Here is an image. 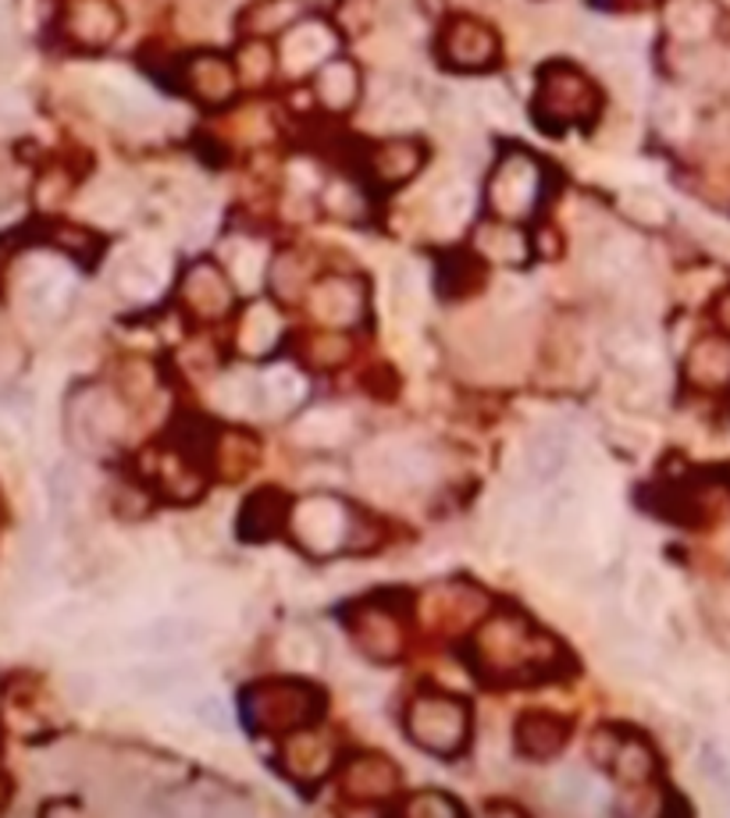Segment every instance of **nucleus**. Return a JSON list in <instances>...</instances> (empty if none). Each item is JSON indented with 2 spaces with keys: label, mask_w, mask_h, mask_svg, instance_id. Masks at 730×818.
<instances>
[{
  "label": "nucleus",
  "mask_w": 730,
  "mask_h": 818,
  "mask_svg": "<svg viewBox=\"0 0 730 818\" xmlns=\"http://www.w3.org/2000/svg\"><path fill=\"white\" fill-rule=\"evenodd\" d=\"M470 662L488 683H538L563 669L567 655L523 613H496L474 634Z\"/></svg>",
  "instance_id": "1"
},
{
  "label": "nucleus",
  "mask_w": 730,
  "mask_h": 818,
  "mask_svg": "<svg viewBox=\"0 0 730 818\" xmlns=\"http://www.w3.org/2000/svg\"><path fill=\"white\" fill-rule=\"evenodd\" d=\"M321 712H325V694L314 683L296 677L261 680L243 694V723L253 733L289 736L296 730L314 726Z\"/></svg>",
  "instance_id": "2"
},
{
  "label": "nucleus",
  "mask_w": 730,
  "mask_h": 818,
  "mask_svg": "<svg viewBox=\"0 0 730 818\" xmlns=\"http://www.w3.org/2000/svg\"><path fill=\"white\" fill-rule=\"evenodd\" d=\"M602 107L599 86L589 75L567 61H552L538 75V93H535V121L549 128L552 136L567 132L574 125L595 121Z\"/></svg>",
  "instance_id": "3"
},
{
  "label": "nucleus",
  "mask_w": 730,
  "mask_h": 818,
  "mask_svg": "<svg viewBox=\"0 0 730 818\" xmlns=\"http://www.w3.org/2000/svg\"><path fill=\"white\" fill-rule=\"evenodd\" d=\"M406 736L435 758H456L470 741V709L453 694H417L403 715Z\"/></svg>",
  "instance_id": "4"
},
{
  "label": "nucleus",
  "mask_w": 730,
  "mask_h": 818,
  "mask_svg": "<svg viewBox=\"0 0 730 818\" xmlns=\"http://www.w3.org/2000/svg\"><path fill=\"white\" fill-rule=\"evenodd\" d=\"M542 185H546V171L531 153L523 150L502 153L485 182V200L491 217L520 221L535 214V206L542 203Z\"/></svg>",
  "instance_id": "5"
},
{
  "label": "nucleus",
  "mask_w": 730,
  "mask_h": 818,
  "mask_svg": "<svg viewBox=\"0 0 730 818\" xmlns=\"http://www.w3.org/2000/svg\"><path fill=\"white\" fill-rule=\"evenodd\" d=\"M592 758L610 768V773L624 783V787H648L656 776V751L638 730L621 726H602L592 736Z\"/></svg>",
  "instance_id": "6"
},
{
  "label": "nucleus",
  "mask_w": 730,
  "mask_h": 818,
  "mask_svg": "<svg viewBox=\"0 0 730 818\" xmlns=\"http://www.w3.org/2000/svg\"><path fill=\"white\" fill-rule=\"evenodd\" d=\"M499 36L474 14H453L438 32V61L453 72H485L499 61Z\"/></svg>",
  "instance_id": "7"
},
{
  "label": "nucleus",
  "mask_w": 730,
  "mask_h": 818,
  "mask_svg": "<svg viewBox=\"0 0 730 818\" xmlns=\"http://www.w3.org/2000/svg\"><path fill=\"white\" fill-rule=\"evenodd\" d=\"M349 527H353V512H349L339 499H325V495H310V499L293 506V520L289 531L299 538L307 552L314 555H331L339 552Z\"/></svg>",
  "instance_id": "8"
},
{
  "label": "nucleus",
  "mask_w": 730,
  "mask_h": 818,
  "mask_svg": "<svg viewBox=\"0 0 730 818\" xmlns=\"http://www.w3.org/2000/svg\"><path fill=\"white\" fill-rule=\"evenodd\" d=\"M307 310L321 328H353L368 310V281L360 275H325L310 285Z\"/></svg>",
  "instance_id": "9"
},
{
  "label": "nucleus",
  "mask_w": 730,
  "mask_h": 818,
  "mask_svg": "<svg viewBox=\"0 0 730 818\" xmlns=\"http://www.w3.org/2000/svg\"><path fill=\"white\" fill-rule=\"evenodd\" d=\"M240 68H235V61L221 57V54H193L179 72V86L193 96V100L208 104V107H221L229 104L235 89H240Z\"/></svg>",
  "instance_id": "10"
},
{
  "label": "nucleus",
  "mask_w": 730,
  "mask_h": 818,
  "mask_svg": "<svg viewBox=\"0 0 730 818\" xmlns=\"http://www.w3.org/2000/svg\"><path fill=\"white\" fill-rule=\"evenodd\" d=\"M342 797L353 800V805H382L392 800L403 787V776L385 755H357L342 765Z\"/></svg>",
  "instance_id": "11"
},
{
  "label": "nucleus",
  "mask_w": 730,
  "mask_h": 818,
  "mask_svg": "<svg viewBox=\"0 0 730 818\" xmlns=\"http://www.w3.org/2000/svg\"><path fill=\"white\" fill-rule=\"evenodd\" d=\"M336 765V741L325 730H296L282 744V768L296 783H321Z\"/></svg>",
  "instance_id": "12"
},
{
  "label": "nucleus",
  "mask_w": 730,
  "mask_h": 818,
  "mask_svg": "<svg viewBox=\"0 0 730 818\" xmlns=\"http://www.w3.org/2000/svg\"><path fill=\"white\" fill-rule=\"evenodd\" d=\"M349 634L360 645L363 655H371L374 662H392L403 651V627L395 613L382 608L378 602H363L349 613Z\"/></svg>",
  "instance_id": "13"
},
{
  "label": "nucleus",
  "mask_w": 730,
  "mask_h": 818,
  "mask_svg": "<svg viewBox=\"0 0 730 818\" xmlns=\"http://www.w3.org/2000/svg\"><path fill=\"white\" fill-rule=\"evenodd\" d=\"M179 296L200 320H221L232 310V299H235L232 278L214 261H200L189 267L179 285Z\"/></svg>",
  "instance_id": "14"
},
{
  "label": "nucleus",
  "mask_w": 730,
  "mask_h": 818,
  "mask_svg": "<svg viewBox=\"0 0 730 818\" xmlns=\"http://www.w3.org/2000/svg\"><path fill=\"white\" fill-rule=\"evenodd\" d=\"M424 157H427V150H424L421 139H414V136H392V139H382L368 153V171H371V179L378 185L395 189V185L410 182L424 168Z\"/></svg>",
  "instance_id": "15"
},
{
  "label": "nucleus",
  "mask_w": 730,
  "mask_h": 818,
  "mask_svg": "<svg viewBox=\"0 0 730 818\" xmlns=\"http://www.w3.org/2000/svg\"><path fill=\"white\" fill-rule=\"evenodd\" d=\"M331 51H336V32H331V25L321 19H304L285 32L282 64L296 75L317 72L325 61H331Z\"/></svg>",
  "instance_id": "16"
},
{
  "label": "nucleus",
  "mask_w": 730,
  "mask_h": 818,
  "mask_svg": "<svg viewBox=\"0 0 730 818\" xmlns=\"http://www.w3.org/2000/svg\"><path fill=\"white\" fill-rule=\"evenodd\" d=\"M570 741V723L563 715L552 712H528L517 719L514 726V747L520 758L531 762H549L557 758Z\"/></svg>",
  "instance_id": "17"
},
{
  "label": "nucleus",
  "mask_w": 730,
  "mask_h": 818,
  "mask_svg": "<svg viewBox=\"0 0 730 818\" xmlns=\"http://www.w3.org/2000/svg\"><path fill=\"white\" fill-rule=\"evenodd\" d=\"M65 29L78 46H107L121 32V11L115 0H72Z\"/></svg>",
  "instance_id": "18"
},
{
  "label": "nucleus",
  "mask_w": 730,
  "mask_h": 818,
  "mask_svg": "<svg viewBox=\"0 0 730 818\" xmlns=\"http://www.w3.org/2000/svg\"><path fill=\"white\" fill-rule=\"evenodd\" d=\"M293 506L278 488H261L253 491L243 512H240V534L246 541H272L275 534L289 531Z\"/></svg>",
  "instance_id": "19"
},
{
  "label": "nucleus",
  "mask_w": 730,
  "mask_h": 818,
  "mask_svg": "<svg viewBox=\"0 0 730 818\" xmlns=\"http://www.w3.org/2000/svg\"><path fill=\"white\" fill-rule=\"evenodd\" d=\"M717 22V0H666L663 4V29L674 43H706Z\"/></svg>",
  "instance_id": "20"
},
{
  "label": "nucleus",
  "mask_w": 730,
  "mask_h": 818,
  "mask_svg": "<svg viewBox=\"0 0 730 818\" xmlns=\"http://www.w3.org/2000/svg\"><path fill=\"white\" fill-rule=\"evenodd\" d=\"M360 68L349 57H331L314 72V96L331 115H346L360 100Z\"/></svg>",
  "instance_id": "21"
},
{
  "label": "nucleus",
  "mask_w": 730,
  "mask_h": 818,
  "mask_svg": "<svg viewBox=\"0 0 730 818\" xmlns=\"http://www.w3.org/2000/svg\"><path fill=\"white\" fill-rule=\"evenodd\" d=\"M677 72L688 78L691 86L706 89H727L730 86V51L717 43H680Z\"/></svg>",
  "instance_id": "22"
},
{
  "label": "nucleus",
  "mask_w": 730,
  "mask_h": 818,
  "mask_svg": "<svg viewBox=\"0 0 730 818\" xmlns=\"http://www.w3.org/2000/svg\"><path fill=\"white\" fill-rule=\"evenodd\" d=\"M685 378L695 389H723L730 384V339L727 334H706L685 357Z\"/></svg>",
  "instance_id": "23"
},
{
  "label": "nucleus",
  "mask_w": 730,
  "mask_h": 818,
  "mask_svg": "<svg viewBox=\"0 0 730 818\" xmlns=\"http://www.w3.org/2000/svg\"><path fill=\"white\" fill-rule=\"evenodd\" d=\"M307 19V0H257L240 14V32L246 40H272Z\"/></svg>",
  "instance_id": "24"
},
{
  "label": "nucleus",
  "mask_w": 730,
  "mask_h": 818,
  "mask_svg": "<svg viewBox=\"0 0 730 818\" xmlns=\"http://www.w3.org/2000/svg\"><path fill=\"white\" fill-rule=\"evenodd\" d=\"M474 249H478L485 261L491 264H510V267H520L528 261V235H523L514 221L506 217H491L485 221L478 232H474Z\"/></svg>",
  "instance_id": "25"
},
{
  "label": "nucleus",
  "mask_w": 730,
  "mask_h": 818,
  "mask_svg": "<svg viewBox=\"0 0 730 818\" xmlns=\"http://www.w3.org/2000/svg\"><path fill=\"white\" fill-rule=\"evenodd\" d=\"M485 256L474 249V253H449L438 261V275H435V285L438 293L446 299H464L470 293H478L485 285Z\"/></svg>",
  "instance_id": "26"
},
{
  "label": "nucleus",
  "mask_w": 730,
  "mask_h": 818,
  "mask_svg": "<svg viewBox=\"0 0 730 818\" xmlns=\"http://www.w3.org/2000/svg\"><path fill=\"white\" fill-rule=\"evenodd\" d=\"M570 456V438L563 427H542L535 431V438L523 453V463H528V474L535 480H552L557 474H563Z\"/></svg>",
  "instance_id": "27"
},
{
  "label": "nucleus",
  "mask_w": 730,
  "mask_h": 818,
  "mask_svg": "<svg viewBox=\"0 0 730 818\" xmlns=\"http://www.w3.org/2000/svg\"><path fill=\"white\" fill-rule=\"evenodd\" d=\"M314 281L317 278L310 275V264H307L304 253H285V256H278L275 267H272V288L289 302L293 299H307Z\"/></svg>",
  "instance_id": "28"
},
{
  "label": "nucleus",
  "mask_w": 730,
  "mask_h": 818,
  "mask_svg": "<svg viewBox=\"0 0 730 818\" xmlns=\"http://www.w3.org/2000/svg\"><path fill=\"white\" fill-rule=\"evenodd\" d=\"M282 339V325L272 307H253L243 320V331H240V346L250 352V357H264V352H272Z\"/></svg>",
  "instance_id": "29"
},
{
  "label": "nucleus",
  "mask_w": 730,
  "mask_h": 818,
  "mask_svg": "<svg viewBox=\"0 0 730 818\" xmlns=\"http://www.w3.org/2000/svg\"><path fill=\"white\" fill-rule=\"evenodd\" d=\"M118 288L133 299L154 296L157 288H161V270H157L147 256L133 253V256H125L121 267H118Z\"/></svg>",
  "instance_id": "30"
},
{
  "label": "nucleus",
  "mask_w": 730,
  "mask_h": 818,
  "mask_svg": "<svg viewBox=\"0 0 730 818\" xmlns=\"http://www.w3.org/2000/svg\"><path fill=\"white\" fill-rule=\"evenodd\" d=\"M304 357L314 363V366H336L349 357V339L339 331V328H325V331H310L304 342Z\"/></svg>",
  "instance_id": "31"
},
{
  "label": "nucleus",
  "mask_w": 730,
  "mask_h": 818,
  "mask_svg": "<svg viewBox=\"0 0 730 818\" xmlns=\"http://www.w3.org/2000/svg\"><path fill=\"white\" fill-rule=\"evenodd\" d=\"M235 68H240V78L250 86L267 83V75L275 72V54L264 40H246L243 51L235 54Z\"/></svg>",
  "instance_id": "32"
},
{
  "label": "nucleus",
  "mask_w": 730,
  "mask_h": 818,
  "mask_svg": "<svg viewBox=\"0 0 730 818\" xmlns=\"http://www.w3.org/2000/svg\"><path fill=\"white\" fill-rule=\"evenodd\" d=\"M552 800H557L563 811L589 808V800H592V779L584 776L581 768H567V773H560L557 783H552Z\"/></svg>",
  "instance_id": "33"
},
{
  "label": "nucleus",
  "mask_w": 730,
  "mask_h": 818,
  "mask_svg": "<svg viewBox=\"0 0 730 818\" xmlns=\"http://www.w3.org/2000/svg\"><path fill=\"white\" fill-rule=\"evenodd\" d=\"M624 214L631 217V221H638V224H666V217H670V211H666V203L656 196V192H645V189H631V192H624Z\"/></svg>",
  "instance_id": "34"
},
{
  "label": "nucleus",
  "mask_w": 730,
  "mask_h": 818,
  "mask_svg": "<svg viewBox=\"0 0 730 818\" xmlns=\"http://www.w3.org/2000/svg\"><path fill=\"white\" fill-rule=\"evenodd\" d=\"M631 261H634V246L621 235L606 238V243L595 249V267L602 270V278H624L631 270Z\"/></svg>",
  "instance_id": "35"
},
{
  "label": "nucleus",
  "mask_w": 730,
  "mask_h": 818,
  "mask_svg": "<svg viewBox=\"0 0 730 818\" xmlns=\"http://www.w3.org/2000/svg\"><path fill=\"white\" fill-rule=\"evenodd\" d=\"M403 811L406 815H442V818H449V815H459L464 808H459L456 800L446 797L442 790H421V794H414L406 800Z\"/></svg>",
  "instance_id": "36"
},
{
  "label": "nucleus",
  "mask_w": 730,
  "mask_h": 818,
  "mask_svg": "<svg viewBox=\"0 0 730 818\" xmlns=\"http://www.w3.org/2000/svg\"><path fill=\"white\" fill-rule=\"evenodd\" d=\"M698 768H702V776L717 790H730V758H723V751L717 744H706L698 751Z\"/></svg>",
  "instance_id": "37"
},
{
  "label": "nucleus",
  "mask_w": 730,
  "mask_h": 818,
  "mask_svg": "<svg viewBox=\"0 0 730 818\" xmlns=\"http://www.w3.org/2000/svg\"><path fill=\"white\" fill-rule=\"evenodd\" d=\"M653 115H656V125L663 128L666 136H680L688 128V107L680 104L677 96H670V93L659 96V104H656Z\"/></svg>",
  "instance_id": "38"
},
{
  "label": "nucleus",
  "mask_w": 730,
  "mask_h": 818,
  "mask_svg": "<svg viewBox=\"0 0 730 818\" xmlns=\"http://www.w3.org/2000/svg\"><path fill=\"white\" fill-rule=\"evenodd\" d=\"M54 243H57L61 249L75 253L78 261H86L89 253H97V249H100V246H97V238H93L86 229H75V224H57V229H54Z\"/></svg>",
  "instance_id": "39"
},
{
  "label": "nucleus",
  "mask_w": 730,
  "mask_h": 818,
  "mask_svg": "<svg viewBox=\"0 0 730 818\" xmlns=\"http://www.w3.org/2000/svg\"><path fill=\"white\" fill-rule=\"evenodd\" d=\"M250 261H257V246L232 243V249H229V270H232V275H240L246 285L253 281V275H257V264L250 267Z\"/></svg>",
  "instance_id": "40"
},
{
  "label": "nucleus",
  "mask_w": 730,
  "mask_h": 818,
  "mask_svg": "<svg viewBox=\"0 0 730 818\" xmlns=\"http://www.w3.org/2000/svg\"><path fill=\"white\" fill-rule=\"evenodd\" d=\"M328 192H331V196H339V189H336V185H328ZM331 196H325V203H331ZM336 214H342V217H357V214H360V200H357L346 185H342V206H339Z\"/></svg>",
  "instance_id": "41"
},
{
  "label": "nucleus",
  "mask_w": 730,
  "mask_h": 818,
  "mask_svg": "<svg viewBox=\"0 0 730 818\" xmlns=\"http://www.w3.org/2000/svg\"><path fill=\"white\" fill-rule=\"evenodd\" d=\"M595 4H602L606 11H648V8H656L659 0H595Z\"/></svg>",
  "instance_id": "42"
},
{
  "label": "nucleus",
  "mask_w": 730,
  "mask_h": 818,
  "mask_svg": "<svg viewBox=\"0 0 730 818\" xmlns=\"http://www.w3.org/2000/svg\"><path fill=\"white\" fill-rule=\"evenodd\" d=\"M717 317H720V325H723V328L730 331V293H727V296H723V299L717 302Z\"/></svg>",
  "instance_id": "43"
}]
</instances>
